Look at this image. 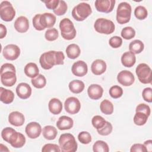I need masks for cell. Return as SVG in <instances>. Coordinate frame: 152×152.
Segmentation results:
<instances>
[{"label":"cell","instance_id":"6da1fadb","mask_svg":"<svg viewBox=\"0 0 152 152\" xmlns=\"http://www.w3.org/2000/svg\"><path fill=\"white\" fill-rule=\"evenodd\" d=\"M65 55L61 51L50 50L42 53L39 58V62L44 69H50L54 65H63Z\"/></svg>","mask_w":152,"mask_h":152},{"label":"cell","instance_id":"7a4b0ae2","mask_svg":"<svg viewBox=\"0 0 152 152\" xmlns=\"http://www.w3.org/2000/svg\"><path fill=\"white\" fill-rule=\"evenodd\" d=\"M1 83L7 87H12L17 81L16 71L14 65L10 63H5L0 70Z\"/></svg>","mask_w":152,"mask_h":152},{"label":"cell","instance_id":"3957f363","mask_svg":"<svg viewBox=\"0 0 152 152\" xmlns=\"http://www.w3.org/2000/svg\"><path fill=\"white\" fill-rule=\"evenodd\" d=\"M58 142L61 151L62 152H75L77 150V142L74 136L70 133L61 134Z\"/></svg>","mask_w":152,"mask_h":152},{"label":"cell","instance_id":"277c9868","mask_svg":"<svg viewBox=\"0 0 152 152\" xmlns=\"http://www.w3.org/2000/svg\"><path fill=\"white\" fill-rule=\"evenodd\" d=\"M59 28L62 37L68 40H72L76 36V30L73 23L68 18L62 19L59 23Z\"/></svg>","mask_w":152,"mask_h":152},{"label":"cell","instance_id":"5b68a950","mask_svg":"<svg viewBox=\"0 0 152 152\" xmlns=\"http://www.w3.org/2000/svg\"><path fill=\"white\" fill-rule=\"evenodd\" d=\"M131 7L126 2H121L116 10V21L120 24H124L128 23L131 19Z\"/></svg>","mask_w":152,"mask_h":152},{"label":"cell","instance_id":"8992f818","mask_svg":"<svg viewBox=\"0 0 152 152\" xmlns=\"http://www.w3.org/2000/svg\"><path fill=\"white\" fill-rule=\"evenodd\" d=\"M92 12L90 5L86 2H81L75 6L72 10V17L78 21H82L87 18Z\"/></svg>","mask_w":152,"mask_h":152},{"label":"cell","instance_id":"52a82bcc","mask_svg":"<svg viewBox=\"0 0 152 152\" xmlns=\"http://www.w3.org/2000/svg\"><path fill=\"white\" fill-rule=\"evenodd\" d=\"M94 28L99 33L110 34L115 31V26L112 21L104 18H99L96 20Z\"/></svg>","mask_w":152,"mask_h":152},{"label":"cell","instance_id":"ba28073f","mask_svg":"<svg viewBox=\"0 0 152 152\" xmlns=\"http://www.w3.org/2000/svg\"><path fill=\"white\" fill-rule=\"evenodd\" d=\"M135 72L138 80L142 84H150L151 83V69L145 63L138 65Z\"/></svg>","mask_w":152,"mask_h":152},{"label":"cell","instance_id":"9c48e42d","mask_svg":"<svg viewBox=\"0 0 152 152\" xmlns=\"http://www.w3.org/2000/svg\"><path fill=\"white\" fill-rule=\"evenodd\" d=\"M15 15V10L12 5L7 1H2L0 5V17L4 21H11Z\"/></svg>","mask_w":152,"mask_h":152},{"label":"cell","instance_id":"30bf717a","mask_svg":"<svg viewBox=\"0 0 152 152\" xmlns=\"http://www.w3.org/2000/svg\"><path fill=\"white\" fill-rule=\"evenodd\" d=\"M2 55L6 59L14 61L19 57L20 55V49L16 45L9 44L4 48Z\"/></svg>","mask_w":152,"mask_h":152},{"label":"cell","instance_id":"8fae6325","mask_svg":"<svg viewBox=\"0 0 152 152\" xmlns=\"http://www.w3.org/2000/svg\"><path fill=\"white\" fill-rule=\"evenodd\" d=\"M64 107L67 113L71 115H74L80 111L81 103L77 97H69L65 101Z\"/></svg>","mask_w":152,"mask_h":152},{"label":"cell","instance_id":"7c38bea8","mask_svg":"<svg viewBox=\"0 0 152 152\" xmlns=\"http://www.w3.org/2000/svg\"><path fill=\"white\" fill-rule=\"evenodd\" d=\"M115 2V0H96L94 5L97 11L109 13L113 11Z\"/></svg>","mask_w":152,"mask_h":152},{"label":"cell","instance_id":"4fadbf2b","mask_svg":"<svg viewBox=\"0 0 152 152\" xmlns=\"http://www.w3.org/2000/svg\"><path fill=\"white\" fill-rule=\"evenodd\" d=\"M25 132L28 138L31 139L37 138L42 132L41 125L38 122H31L26 125Z\"/></svg>","mask_w":152,"mask_h":152},{"label":"cell","instance_id":"5bb4252c","mask_svg":"<svg viewBox=\"0 0 152 152\" xmlns=\"http://www.w3.org/2000/svg\"><path fill=\"white\" fill-rule=\"evenodd\" d=\"M117 80L121 85L127 87L131 86L134 83L135 77L131 71L123 70L118 74Z\"/></svg>","mask_w":152,"mask_h":152},{"label":"cell","instance_id":"9a60e30c","mask_svg":"<svg viewBox=\"0 0 152 152\" xmlns=\"http://www.w3.org/2000/svg\"><path fill=\"white\" fill-rule=\"evenodd\" d=\"M56 20V16L50 12L40 14L39 17L40 24L43 30L46 28L52 27L55 24Z\"/></svg>","mask_w":152,"mask_h":152},{"label":"cell","instance_id":"2e32d148","mask_svg":"<svg viewBox=\"0 0 152 152\" xmlns=\"http://www.w3.org/2000/svg\"><path fill=\"white\" fill-rule=\"evenodd\" d=\"M72 74L77 77H83L88 72L87 64L83 61H77L72 64L71 67Z\"/></svg>","mask_w":152,"mask_h":152},{"label":"cell","instance_id":"e0dca14e","mask_svg":"<svg viewBox=\"0 0 152 152\" xmlns=\"http://www.w3.org/2000/svg\"><path fill=\"white\" fill-rule=\"evenodd\" d=\"M26 141V138L23 134L15 131L10 137L8 142L10 144L12 147L18 148L24 146Z\"/></svg>","mask_w":152,"mask_h":152},{"label":"cell","instance_id":"ac0fdd59","mask_svg":"<svg viewBox=\"0 0 152 152\" xmlns=\"http://www.w3.org/2000/svg\"><path fill=\"white\" fill-rule=\"evenodd\" d=\"M16 93L21 99H27L31 94V88L30 85L26 83H21L16 87Z\"/></svg>","mask_w":152,"mask_h":152},{"label":"cell","instance_id":"d6986e66","mask_svg":"<svg viewBox=\"0 0 152 152\" xmlns=\"http://www.w3.org/2000/svg\"><path fill=\"white\" fill-rule=\"evenodd\" d=\"M14 27L18 32L26 33L29 28L28 20L24 16H20L14 21Z\"/></svg>","mask_w":152,"mask_h":152},{"label":"cell","instance_id":"ffe728a7","mask_svg":"<svg viewBox=\"0 0 152 152\" xmlns=\"http://www.w3.org/2000/svg\"><path fill=\"white\" fill-rule=\"evenodd\" d=\"M8 122L15 126H22L25 122V118L23 113L18 111L11 112L8 115Z\"/></svg>","mask_w":152,"mask_h":152},{"label":"cell","instance_id":"44dd1931","mask_svg":"<svg viewBox=\"0 0 152 152\" xmlns=\"http://www.w3.org/2000/svg\"><path fill=\"white\" fill-rule=\"evenodd\" d=\"M107 68L106 63L104 61L100 59L94 61L91 65V71L93 74L96 75H100L103 74Z\"/></svg>","mask_w":152,"mask_h":152},{"label":"cell","instance_id":"7402d4cb","mask_svg":"<svg viewBox=\"0 0 152 152\" xmlns=\"http://www.w3.org/2000/svg\"><path fill=\"white\" fill-rule=\"evenodd\" d=\"M87 93L91 99L98 100L102 97L103 89L100 85L93 84L88 87Z\"/></svg>","mask_w":152,"mask_h":152},{"label":"cell","instance_id":"603a6c76","mask_svg":"<svg viewBox=\"0 0 152 152\" xmlns=\"http://www.w3.org/2000/svg\"><path fill=\"white\" fill-rule=\"evenodd\" d=\"M56 124L59 130H67L72 128L74 121L71 118L64 115L59 117Z\"/></svg>","mask_w":152,"mask_h":152},{"label":"cell","instance_id":"cb8c5ba5","mask_svg":"<svg viewBox=\"0 0 152 152\" xmlns=\"http://www.w3.org/2000/svg\"><path fill=\"white\" fill-rule=\"evenodd\" d=\"M135 62V55L130 51L124 52L121 56V63L125 67L131 68L133 66Z\"/></svg>","mask_w":152,"mask_h":152},{"label":"cell","instance_id":"d4e9b609","mask_svg":"<svg viewBox=\"0 0 152 152\" xmlns=\"http://www.w3.org/2000/svg\"><path fill=\"white\" fill-rule=\"evenodd\" d=\"M48 108L50 112L53 115L59 114L62 110V103L57 98L51 99L48 104Z\"/></svg>","mask_w":152,"mask_h":152},{"label":"cell","instance_id":"484cf974","mask_svg":"<svg viewBox=\"0 0 152 152\" xmlns=\"http://www.w3.org/2000/svg\"><path fill=\"white\" fill-rule=\"evenodd\" d=\"M14 99V93L8 89H6L2 87L0 88V100L5 104H10L13 102Z\"/></svg>","mask_w":152,"mask_h":152},{"label":"cell","instance_id":"4316f807","mask_svg":"<svg viewBox=\"0 0 152 152\" xmlns=\"http://www.w3.org/2000/svg\"><path fill=\"white\" fill-rule=\"evenodd\" d=\"M25 74L31 78H34L37 77L39 74V69L36 65L34 62H29L25 66L24 69Z\"/></svg>","mask_w":152,"mask_h":152},{"label":"cell","instance_id":"83f0119b","mask_svg":"<svg viewBox=\"0 0 152 152\" xmlns=\"http://www.w3.org/2000/svg\"><path fill=\"white\" fill-rule=\"evenodd\" d=\"M65 52L67 56L69 59H74L79 56L81 53V50L78 45L72 43L66 47Z\"/></svg>","mask_w":152,"mask_h":152},{"label":"cell","instance_id":"f1b7e54d","mask_svg":"<svg viewBox=\"0 0 152 152\" xmlns=\"http://www.w3.org/2000/svg\"><path fill=\"white\" fill-rule=\"evenodd\" d=\"M42 134L45 139L48 140H52L56 137L58 131L56 128L53 126L46 125L43 128Z\"/></svg>","mask_w":152,"mask_h":152},{"label":"cell","instance_id":"f546056e","mask_svg":"<svg viewBox=\"0 0 152 152\" xmlns=\"http://www.w3.org/2000/svg\"><path fill=\"white\" fill-rule=\"evenodd\" d=\"M70 91L75 94L81 93L85 87L84 83L79 80H74L71 81L68 85Z\"/></svg>","mask_w":152,"mask_h":152},{"label":"cell","instance_id":"4dcf8cb0","mask_svg":"<svg viewBox=\"0 0 152 152\" xmlns=\"http://www.w3.org/2000/svg\"><path fill=\"white\" fill-rule=\"evenodd\" d=\"M144 48V45L142 41L135 39L132 41L129 45V51L134 54L140 53Z\"/></svg>","mask_w":152,"mask_h":152},{"label":"cell","instance_id":"1f68e13d","mask_svg":"<svg viewBox=\"0 0 152 152\" xmlns=\"http://www.w3.org/2000/svg\"><path fill=\"white\" fill-rule=\"evenodd\" d=\"M100 109L105 115H111L113 112V105L110 101L104 99L100 103Z\"/></svg>","mask_w":152,"mask_h":152},{"label":"cell","instance_id":"d6a6232c","mask_svg":"<svg viewBox=\"0 0 152 152\" xmlns=\"http://www.w3.org/2000/svg\"><path fill=\"white\" fill-rule=\"evenodd\" d=\"M31 83L32 85L37 88H42L46 84V79L42 74H39L34 78H31Z\"/></svg>","mask_w":152,"mask_h":152},{"label":"cell","instance_id":"836d02e7","mask_svg":"<svg viewBox=\"0 0 152 152\" xmlns=\"http://www.w3.org/2000/svg\"><path fill=\"white\" fill-rule=\"evenodd\" d=\"M93 150L94 152H108L109 148L106 142L102 140H97L93 145Z\"/></svg>","mask_w":152,"mask_h":152},{"label":"cell","instance_id":"e575fe53","mask_svg":"<svg viewBox=\"0 0 152 152\" xmlns=\"http://www.w3.org/2000/svg\"><path fill=\"white\" fill-rule=\"evenodd\" d=\"M148 118V116L146 114L140 112H136L134 116V122L136 125L142 126L147 122Z\"/></svg>","mask_w":152,"mask_h":152},{"label":"cell","instance_id":"d590c367","mask_svg":"<svg viewBox=\"0 0 152 152\" xmlns=\"http://www.w3.org/2000/svg\"><path fill=\"white\" fill-rule=\"evenodd\" d=\"M121 35L122 37L124 39L130 40L135 37V31L132 27H125L124 28H122L121 33Z\"/></svg>","mask_w":152,"mask_h":152},{"label":"cell","instance_id":"8d00e7d4","mask_svg":"<svg viewBox=\"0 0 152 152\" xmlns=\"http://www.w3.org/2000/svg\"><path fill=\"white\" fill-rule=\"evenodd\" d=\"M134 15L135 17L140 20H144L148 15L147 9L141 5L137 7L134 10Z\"/></svg>","mask_w":152,"mask_h":152},{"label":"cell","instance_id":"74e56055","mask_svg":"<svg viewBox=\"0 0 152 152\" xmlns=\"http://www.w3.org/2000/svg\"><path fill=\"white\" fill-rule=\"evenodd\" d=\"M59 33L58 31L55 28H52L48 29L45 34V37L46 40L52 42L56 40L58 38Z\"/></svg>","mask_w":152,"mask_h":152},{"label":"cell","instance_id":"f35d334b","mask_svg":"<svg viewBox=\"0 0 152 152\" xmlns=\"http://www.w3.org/2000/svg\"><path fill=\"white\" fill-rule=\"evenodd\" d=\"M106 121L100 115H96L93 116L91 119V124L94 128L96 129H99L104 126Z\"/></svg>","mask_w":152,"mask_h":152},{"label":"cell","instance_id":"ab89813d","mask_svg":"<svg viewBox=\"0 0 152 152\" xmlns=\"http://www.w3.org/2000/svg\"><path fill=\"white\" fill-rule=\"evenodd\" d=\"M109 95L113 99H118L123 94V89L118 85L112 86L109 91Z\"/></svg>","mask_w":152,"mask_h":152},{"label":"cell","instance_id":"60d3db41","mask_svg":"<svg viewBox=\"0 0 152 152\" xmlns=\"http://www.w3.org/2000/svg\"><path fill=\"white\" fill-rule=\"evenodd\" d=\"M67 8H68V7H67L66 3L64 1L61 0V1H59V4L56 7V8L53 10V11L54 14H56V15L61 16L66 13L67 11Z\"/></svg>","mask_w":152,"mask_h":152},{"label":"cell","instance_id":"b9f144b4","mask_svg":"<svg viewBox=\"0 0 152 152\" xmlns=\"http://www.w3.org/2000/svg\"><path fill=\"white\" fill-rule=\"evenodd\" d=\"M79 141L83 144H88L91 141V136L90 134L87 131L80 132L78 135Z\"/></svg>","mask_w":152,"mask_h":152},{"label":"cell","instance_id":"7bdbcfd3","mask_svg":"<svg viewBox=\"0 0 152 152\" xmlns=\"http://www.w3.org/2000/svg\"><path fill=\"white\" fill-rule=\"evenodd\" d=\"M112 129L113 127L111 123H110L108 121H106L104 126L100 129H97V131L99 134L103 136H106L109 135L112 132Z\"/></svg>","mask_w":152,"mask_h":152},{"label":"cell","instance_id":"ee69618b","mask_svg":"<svg viewBox=\"0 0 152 152\" xmlns=\"http://www.w3.org/2000/svg\"><path fill=\"white\" fill-rule=\"evenodd\" d=\"M42 152H59L61 151V148L59 145L55 144H46L44 145L42 148Z\"/></svg>","mask_w":152,"mask_h":152},{"label":"cell","instance_id":"f6af8a7d","mask_svg":"<svg viewBox=\"0 0 152 152\" xmlns=\"http://www.w3.org/2000/svg\"><path fill=\"white\" fill-rule=\"evenodd\" d=\"M109 45L115 49L118 48L121 46L122 44V39L121 37L115 36L112 37L109 40Z\"/></svg>","mask_w":152,"mask_h":152},{"label":"cell","instance_id":"bcb514c9","mask_svg":"<svg viewBox=\"0 0 152 152\" xmlns=\"http://www.w3.org/2000/svg\"><path fill=\"white\" fill-rule=\"evenodd\" d=\"M15 131V130L14 129H13L12 128H11V127H6V128H4L1 131V137H2V139L5 141L8 142L10 137L11 136V135Z\"/></svg>","mask_w":152,"mask_h":152},{"label":"cell","instance_id":"7dc6e473","mask_svg":"<svg viewBox=\"0 0 152 152\" xmlns=\"http://www.w3.org/2000/svg\"><path fill=\"white\" fill-rule=\"evenodd\" d=\"M143 99L148 103L152 102V88L151 87L145 88L142 92Z\"/></svg>","mask_w":152,"mask_h":152},{"label":"cell","instance_id":"c3c4849f","mask_svg":"<svg viewBox=\"0 0 152 152\" xmlns=\"http://www.w3.org/2000/svg\"><path fill=\"white\" fill-rule=\"evenodd\" d=\"M135 111L142 112V113L146 114L148 116H149L150 115V113H151L150 107H149V106H148L147 104H146L145 103H140V104H138L137 106L136 107Z\"/></svg>","mask_w":152,"mask_h":152},{"label":"cell","instance_id":"681fc988","mask_svg":"<svg viewBox=\"0 0 152 152\" xmlns=\"http://www.w3.org/2000/svg\"><path fill=\"white\" fill-rule=\"evenodd\" d=\"M131 152H147L146 148L144 144L137 143L133 144L130 149Z\"/></svg>","mask_w":152,"mask_h":152},{"label":"cell","instance_id":"f907efd6","mask_svg":"<svg viewBox=\"0 0 152 152\" xmlns=\"http://www.w3.org/2000/svg\"><path fill=\"white\" fill-rule=\"evenodd\" d=\"M43 3L45 4V5L47 8L49 10H55L58 7L59 1V0H50V1H42Z\"/></svg>","mask_w":152,"mask_h":152},{"label":"cell","instance_id":"816d5d0a","mask_svg":"<svg viewBox=\"0 0 152 152\" xmlns=\"http://www.w3.org/2000/svg\"><path fill=\"white\" fill-rule=\"evenodd\" d=\"M40 15V14H37L35 15L34 16V17L33 18V20H32L33 27H34V28L36 30H38V31L43 30V29L42 28V27L40 24V22H39Z\"/></svg>","mask_w":152,"mask_h":152},{"label":"cell","instance_id":"f5cc1de1","mask_svg":"<svg viewBox=\"0 0 152 152\" xmlns=\"http://www.w3.org/2000/svg\"><path fill=\"white\" fill-rule=\"evenodd\" d=\"M7 30L6 27L2 24H0V38L3 39L7 35Z\"/></svg>","mask_w":152,"mask_h":152},{"label":"cell","instance_id":"db71d44e","mask_svg":"<svg viewBox=\"0 0 152 152\" xmlns=\"http://www.w3.org/2000/svg\"><path fill=\"white\" fill-rule=\"evenodd\" d=\"M144 145L145 146L147 151L151 152L152 151V140H148L145 141L144 142Z\"/></svg>","mask_w":152,"mask_h":152}]
</instances>
